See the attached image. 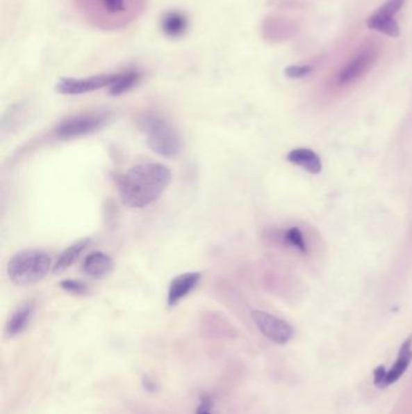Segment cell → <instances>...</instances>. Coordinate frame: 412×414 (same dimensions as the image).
I'll use <instances>...</instances> for the list:
<instances>
[{
    "mask_svg": "<svg viewBox=\"0 0 412 414\" xmlns=\"http://www.w3.org/2000/svg\"><path fill=\"white\" fill-rule=\"evenodd\" d=\"M172 181L166 165L158 163L138 164L121 176L119 196L130 209H144L163 196Z\"/></svg>",
    "mask_w": 412,
    "mask_h": 414,
    "instance_id": "cell-1",
    "label": "cell"
},
{
    "mask_svg": "<svg viewBox=\"0 0 412 414\" xmlns=\"http://www.w3.org/2000/svg\"><path fill=\"white\" fill-rule=\"evenodd\" d=\"M148 0H73L80 17L94 29L117 31L143 15Z\"/></svg>",
    "mask_w": 412,
    "mask_h": 414,
    "instance_id": "cell-2",
    "label": "cell"
},
{
    "mask_svg": "<svg viewBox=\"0 0 412 414\" xmlns=\"http://www.w3.org/2000/svg\"><path fill=\"white\" fill-rule=\"evenodd\" d=\"M52 258L47 252L31 248L16 253L8 263V275L17 286H32L42 281L52 268Z\"/></svg>",
    "mask_w": 412,
    "mask_h": 414,
    "instance_id": "cell-3",
    "label": "cell"
},
{
    "mask_svg": "<svg viewBox=\"0 0 412 414\" xmlns=\"http://www.w3.org/2000/svg\"><path fill=\"white\" fill-rule=\"evenodd\" d=\"M140 127L147 136V143L153 152L165 157L174 158L183 148L181 137L170 121L158 114H147L140 120Z\"/></svg>",
    "mask_w": 412,
    "mask_h": 414,
    "instance_id": "cell-4",
    "label": "cell"
},
{
    "mask_svg": "<svg viewBox=\"0 0 412 414\" xmlns=\"http://www.w3.org/2000/svg\"><path fill=\"white\" fill-rule=\"evenodd\" d=\"M110 113L88 112L65 118L56 126V135L63 140H73L102 129L110 120Z\"/></svg>",
    "mask_w": 412,
    "mask_h": 414,
    "instance_id": "cell-5",
    "label": "cell"
},
{
    "mask_svg": "<svg viewBox=\"0 0 412 414\" xmlns=\"http://www.w3.org/2000/svg\"><path fill=\"white\" fill-rule=\"evenodd\" d=\"M252 319L258 330L267 338L277 344H287L292 340L294 330L287 321L274 317L263 310L252 312Z\"/></svg>",
    "mask_w": 412,
    "mask_h": 414,
    "instance_id": "cell-6",
    "label": "cell"
},
{
    "mask_svg": "<svg viewBox=\"0 0 412 414\" xmlns=\"http://www.w3.org/2000/svg\"><path fill=\"white\" fill-rule=\"evenodd\" d=\"M116 78H117V73L93 75V77L80 78V79L65 78L57 83L56 90L57 93L62 95H70V96L85 95L104 88H110L111 85L115 83Z\"/></svg>",
    "mask_w": 412,
    "mask_h": 414,
    "instance_id": "cell-7",
    "label": "cell"
},
{
    "mask_svg": "<svg viewBox=\"0 0 412 414\" xmlns=\"http://www.w3.org/2000/svg\"><path fill=\"white\" fill-rule=\"evenodd\" d=\"M405 1L406 0H387L368 19L369 29L389 37H398L400 31L398 22L395 21V15L403 8Z\"/></svg>",
    "mask_w": 412,
    "mask_h": 414,
    "instance_id": "cell-8",
    "label": "cell"
},
{
    "mask_svg": "<svg viewBox=\"0 0 412 414\" xmlns=\"http://www.w3.org/2000/svg\"><path fill=\"white\" fill-rule=\"evenodd\" d=\"M379 57L376 49H365L359 52L357 56L353 57L347 65L343 67L338 75V83L340 85H349L361 79L375 65Z\"/></svg>",
    "mask_w": 412,
    "mask_h": 414,
    "instance_id": "cell-9",
    "label": "cell"
},
{
    "mask_svg": "<svg viewBox=\"0 0 412 414\" xmlns=\"http://www.w3.org/2000/svg\"><path fill=\"white\" fill-rule=\"evenodd\" d=\"M201 280V274L197 271H190L178 275L172 280L167 294V303L170 307H174L178 303L188 297L196 289Z\"/></svg>",
    "mask_w": 412,
    "mask_h": 414,
    "instance_id": "cell-10",
    "label": "cell"
},
{
    "mask_svg": "<svg viewBox=\"0 0 412 414\" xmlns=\"http://www.w3.org/2000/svg\"><path fill=\"white\" fill-rule=\"evenodd\" d=\"M34 312H35V302L32 299L19 304L11 314L8 324L5 326L6 335L9 338H14L24 333V331L27 330L28 326L31 325Z\"/></svg>",
    "mask_w": 412,
    "mask_h": 414,
    "instance_id": "cell-11",
    "label": "cell"
},
{
    "mask_svg": "<svg viewBox=\"0 0 412 414\" xmlns=\"http://www.w3.org/2000/svg\"><path fill=\"white\" fill-rule=\"evenodd\" d=\"M113 260L103 252L90 253L83 263V273L92 279H102L110 274L113 270Z\"/></svg>",
    "mask_w": 412,
    "mask_h": 414,
    "instance_id": "cell-12",
    "label": "cell"
},
{
    "mask_svg": "<svg viewBox=\"0 0 412 414\" xmlns=\"http://www.w3.org/2000/svg\"><path fill=\"white\" fill-rule=\"evenodd\" d=\"M412 361V335L409 337L408 340L404 342L403 345L400 347L399 350L398 358L397 361L394 363L392 368L387 371V376H386V383L387 386L390 384H394L398 382L400 378L403 377L404 373L408 371L409 366Z\"/></svg>",
    "mask_w": 412,
    "mask_h": 414,
    "instance_id": "cell-13",
    "label": "cell"
},
{
    "mask_svg": "<svg viewBox=\"0 0 412 414\" xmlns=\"http://www.w3.org/2000/svg\"><path fill=\"white\" fill-rule=\"evenodd\" d=\"M288 161L297 165L311 173L322 171V161L317 154L308 148L292 149L287 155Z\"/></svg>",
    "mask_w": 412,
    "mask_h": 414,
    "instance_id": "cell-14",
    "label": "cell"
},
{
    "mask_svg": "<svg viewBox=\"0 0 412 414\" xmlns=\"http://www.w3.org/2000/svg\"><path fill=\"white\" fill-rule=\"evenodd\" d=\"M90 242H91V239H81V240L72 244L69 247H67L65 251L60 253L58 260L52 266V271L57 274V273H60L67 268H69L79 258L80 255L88 248Z\"/></svg>",
    "mask_w": 412,
    "mask_h": 414,
    "instance_id": "cell-15",
    "label": "cell"
},
{
    "mask_svg": "<svg viewBox=\"0 0 412 414\" xmlns=\"http://www.w3.org/2000/svg\"><path fill=\"white\" fill-rule=\"evenodd\" d=\"M188 26L189 24L186 15L178 11L167 13L161 19V29L165 33V35L170 38L181 37L186 32Z\"/></svg>",
    "mask_w": 412,
    "mask_h": 414,
    "instance_id": "cell-16",
    "label": "cell"
},
{
    "mask_svg": "<svg viewBox=\"0 0 412 414\" xmlns=\"http://www.w3.org/2000/svg\"><path fill=\"white\" fill-rule=\"evenodd\" d=\"M142 74L137 70H127L117 73L115 83L109 88V93L113 96H119L122 93H129L130 90L139 84Z\"/></svg>",
    "mask_w": 412,
    "mask_h": 414,
    "instance_id": "cell-17",
    "label": "cell"
},
{
    "mask_svg": "<svg viewBox=\"0 0 412 414\" xmlns=\"http://www.w3.org/2000/svg\"><path fill=\"white\" fill-rule=\"evenodd\" d=\"M284 241L288 246L292 247V250L300 252V253H307L305 237L297 227L288 229L287 232L284 233Z\"/></svg>",
    "mask_w": 412,
    "mask_h": 414,
    "instance_id": "cell-18",
    "label": "cell"
},
{
    "mask_svg": "<svg viewBox=\"0 0 412 414\" xmlns=\"http://www.w3.org/2000/svg\"><path fill=\"white\" fill-rule=\"evenodd\" d=\"M60 287L65 289V292L73 294H86L88 291L86 284L76 280H63L60 282Z\"/></svg>",
    "mask_w": 412,
    "mask_h": 414,
    "instance_id": "cell-19",
    "label": "cell"
},
{
    "mask_svg": "<svg viewBox=\"0 0 412 414\" xmlns=\"http://www.w3.org/2000/svg\"><path fill=\"white\" fill-rule=\"evenodd\" d=\"M313 68L311 65H290L286 70V75L290 79H300L311 74Z\"/></svg>",
    "mask_w": 412,
    "mask_h": 414,
    "instance_id": "cell-20",
    "label": "cell"
},
{
    "mask_svg": "<svg viewBox=\"0 0 412 414\" xmlns=\"http://www.w3.org/2000/svg\"><path fill=\"white\" fill-rule=\"evenodd\" d=\"M196 414H214L213 402L209 399L208 396H204L201 399L199 406L196 408Z\"/></svg>",
    "mask_w": 412,
    "mask_h": 414,
    "instance_id": "cell-21",
    "label": "cell"
},
{
    "mask_svg": "<svg viewBox=\"0 0 412 414\" xmlns=\"http://www.w3.org/2000/svg\"><path fill=\"white\" fill-rule=\"evenodd\" d=\"M386 376H387V369L384 366H380L375 369L374 372V382L379 388H386L387 383H386Z\"/></svg>",
    "mask_w": 412,
    "mask_h": 414,
    "instance_id": "cell-22",
    "label": "cell"
}]
</instances>
